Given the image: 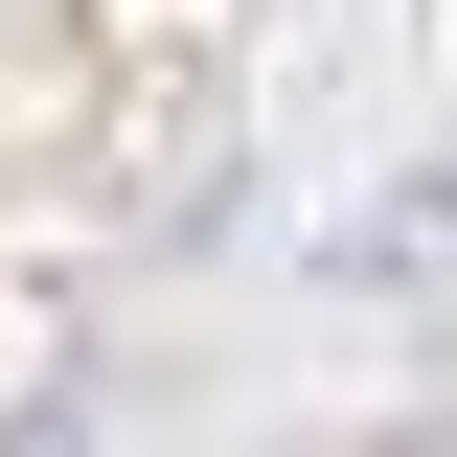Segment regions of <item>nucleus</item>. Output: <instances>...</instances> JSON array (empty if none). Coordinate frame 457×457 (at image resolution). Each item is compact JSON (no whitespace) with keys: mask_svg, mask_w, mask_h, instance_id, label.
Segmentation results:
<instances>
[]
</instances>
